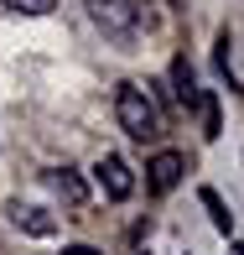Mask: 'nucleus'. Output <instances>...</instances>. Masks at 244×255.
<instances>
[{
	"label": "nucleus",
	"mask_w": 244,
	"mask_h": 255,
	"mask_svg": "<svg viewBox=\"0 0 244 255\" xmlns=\"http://www.w3.org/2000/svg\"><path fill=\"white\" fill-rule=\"evenodd\" d=\"M114 120H120L125 135H135V141H156V104L146 99L141 84H120V94H114Z\"/></svg>",
	"instance_id": "1"
},
{
	"label": "nucleus",
	"mask_w": 244,
	"mask_h": 255,
	"mask_svg": "<svg viewBox=\"0 0 244 255\" xmlns=\"http://www.w3.org/2000/svg\"><path fill=\"white\" fill-rule=\"evenodd\" d=\"M88 16H94V26L104 31V37L114 42H130L135 31H141V5L135 0H83Z\"/></svg>",
	"instance_id": "2"
},
{
	"label": "nucleus",
	"mask_w": 244,
	"mask_h": 255,
	"mask_svg": "<svg viewBox=\"0 0 244 255\" xmlns=\"http://www.w3.org/2000/svg\"><path fill=\"white\" fill-rule=\"evenodd\" d=\"M94 177H99V188L109 193L114 203H125V198L135 193V172H130V161L114 156V151H104V156L94 161Z\"/></svg>",
	"instance_id": "3"
},
{
	"label": "nucleus",
	"mask_w": 244,
	"mask_h": 255,
	"mask_svg": "<svg viewBox=\"0 0 244 255\" xmlns=\"http://www.w3.org/2000/svg\"><path fill=\"white\" fill-rule=\"evenodd\" d=\"M182 172H187V161H182V151H156L146 161V182H151V193H171L182 182Z\"/></svg>",
	"instance_id": "4"
},
{
	"label": "nucleus",
	"mask_w": 244,
	"mask_h": 255,
	"mask_svg": "<svg viewBox=\"0 0 244 255\" xmlns=\"http://www.w3.org/2000/svg\"><path fill=\"white\" fill-rule=\"evenodd\" d=\"M10 219H16V229H26V235H37V240H47L52 235V219L42 214V208H31V203H10Z\"/></svg>",
	"instance_id": "5"
},
{
	"label": "nucleus",
	"mask_w": 244,
	"mask_h": 255,
	"mask_svg": "<svg viewBox=\"0 0 244 255\" xmlns=\"http://www.w3.org/2000/svg\"><path fill=\"white\" fill-rule=\"evenodd\" d=\"M171 84H177V104H197V94H203V89H197V78H192V68H187V57H171Z\"/></svg>",
	"instance_id": "6"
},
{
	"label": "nucleus",
	"mask_w": 244,
	"mask_h": 255,
	"mask_svg": "<svg viewBox=\"0 0 244 255\" xmlns=\"http://www.w3.org/2000/svg\"><path fill=\"white\" fill-rule=\"evenodd\" d=\"M197 198H203V208H208V219H213V229H218V235H234V214H229V203L218 198L213 188H203Z\"/></svg>",
	"instance_id": "7"
},
{
	"label": "nucleus",
	"mask_w": 244,
	"mask_h": 255,
	"mask_svg": "<svg viewBox=\"0 0 244 255\" xmlns=\"http://www.w3.org/2000/svg\"><path fill=\"white\" fill-rule=\"evenodd\" d=\"M192 110L203 115V135H208V141H213V135L224 130V120H218V94H208V89H203V94H197V104H192Z\"/></svg>",
	"instance_id": "8"
},
{
	"label": "nucleus",
	"mask_w": 244,
	"mask_h": 255,
	"mask_svg": "<svg viewBox=\"0 0 244 255\" xmlns=\"http://www.w3.org/2000/svg\"><path fill=\"white\" fill-rule=\"evenodd\" d=\"M57 193H63L68 203H83V177H78L73 167H63V172H57Z\"/></svg>",
	"instance_id": "9"
},
{
	"label": "nucleus",
	"mask_w": 244,
	"mask_h": 255,
	"mask_svg": "<svg viewBox=\"0 0 244 255\" xmlns=\"http://www.w3.org/2000/svg\"><path fill=\"white\" fill-rule=\"evenodd\" d=\"M5 5H10V10H21V16H47L57 0H5Z\"/></svg>",
	"instance_id": "10"
},
{
	"label": "nucleus",
	"mask_w": 244,
	"mask_h": 255,
	"mask_svg": "<svg viewBox=\"0 0 244 255\" xmlns=\"http://www.w3.org/2000/svg\"><path fill=\"white\" fill-rule=\"evenodd\" d=\"M63 255H99L94 245H63Z\"/></svg>",
	"instance_id": "11"
},
{
	"label": "nucleus",
	"mask_w": 244,
	"mask_h": 255,
	"mask_svg": "<svg viewBox=\"0 0 244 255\" xmlns=\"http://www.w3.org/2000/svg\"><path fill=\"white\" fill-rule=\"evenodd\" d=\"M234 255H244V250H239V245H234Z\"/></svg>",
	"instance_id": "12"
}]
</instances>
